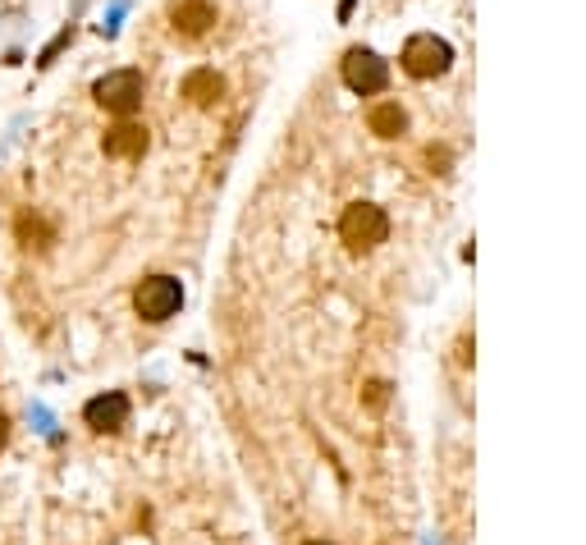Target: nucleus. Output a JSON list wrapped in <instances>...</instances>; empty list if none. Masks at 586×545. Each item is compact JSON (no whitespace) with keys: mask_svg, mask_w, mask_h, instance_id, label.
<instances>
[{"mask_svg":"<svg viewBox=\"0 0 586 545\" xmlns=\"http://www.w3.org/2000/svg\"><path fill=\"white\" fill-rule=\"evenodd\" d=\"M179 307H184V284L174 280V275H147V280L133 289V312H138L142 321H152V326L170 321Z\"/></svg>","mask_w":586,"mask_h":545,"instance_id":"f03ea898","label":"nucleus"},{"mask_svg":"<svg viewBox=\"0 0 586 545\" xmlns=\"http://www.w3.org/2000/svg\"><path fill=\"white\" fill-rule=\"evenodd\" d=\"M339 239L348 243V252H371L390 239V216L376 207V202H353V207L339 216Z\"/></svg>","mask_w":586,"mask_h":545,"instance_id":"f257e3e1","label":"nucleus"},{"mask_svg":"<svg viewBox=\"0 0 586 545\" xmlns=\"http://www.w3.org/2000/svg\"><path fill=\"white\" fill-rule=\"evenodd\" d=\"M303 545H330V541H303Z\"/></svg>","mask_w":586,"mask_h":545,"instance_id":"ddd939ff","label":"nucleus"},{"mask_svg":"<svg viewBox=\"0 0 586 545\" xmlns=\"http://www.w3.org/2000/svg\"><path fill=\"white\" fill-rule=\"evenodd\" d=\"M211 23H216L211 0H170V28L179 37H202Z\"/></svg>","mask_w":586,"mask_h":545,"instance_id":"0eeeda50","label":"nucleus"},{"mask_svg":"<svg viewBox=\"0 0 586 545\" xmlns=\"http://www.w3.org/2000/svg\"><path fill=\"white\" fill-rule=\"evenodd\" d=\"M83 422L92 426V431H101V436H115V431L129 422V394L110 390V394H97V399H87Z\"/></svg>","mask_w":586,"mask_h":545,"instance_id":"423d86ee","label":"nucleus"},{"mask_svg":"<svg viewBox=\"0 0 586 545\" xmlns=\"http://www.w3.org/2000/svg\"><path fill=\"white\" fill-rule=\"evenodd\" d=\"M142 92H147V83H142L138 69H115V74L97 78L92 97H97V106H101V110H110V115L129 120L133 110L142 106Z\"/></svg>","mask_w":586,"mask_h":545,"instance_id":"7ed1b4c3","label":"nucleus"},{"mask_svg":"<svg viewBox=\"0 0 586 545\" xmlns=\"http://www.w3.org/2000/svg\"><path fill=\"white\" fill-rule=\"evenodd\" d=\"M55 234H51V225L46 220H37V216H19V243L23 248H46Z\"/></svg>","mask_w":586,"mask_h":545,"instance_id":"9b49d317","label":"nucleus"},{"mask_svg":"<svg viewBox=\"0 0 586 545\" xmlns=\"http://www.w3.org/2000/svg\"><path fill=\"white\" fill-rule=\"evenodd\" d=\"M184 92L188 101H193V106H216L220 97H225V78L216 74V69H193V74L184 78Z\"/></svg>","mask_w":586,"mask_h":545,"instance_id":"1a4fd4ad","label":"nucleus"},{"mask_svg":"<svg viewBox=\"0 0 586 545\" xmlns=\"http://www.w3.org/2000/svg\"><path fill=\"white\" fill-rule=\"evenodd\" d=\"M101 147H106V156H115V161H138V156L152 147V138H147V129H142V124L120 120L115 129H106Z\"/></svg>","mask_w":586,"mask_h":545,"instance_id":"6e6552de","label":"nucleus"},{"mask_svg":"<svg viewBox=\"0 0 586 545\" xmlns=\"http://www.w3.org/2000/svg\"><path fill=\"white\" fill-rule=\"evenodd\" d=\"M449 60H454V51L435 33H417L403 46V74H413V78H440L449 69Z\"/></svg>","mask_w":586,"mask_h":545,"instance_id":"20e7f679","label":"nucleus"},{"mask_svg":"<svg viewBox=\"0 0 586 545\" xmlns=\"http://www.w3.org/2000/svg\"><path fill=\"white\" fill-rule=\"evenodd\" d=\"M5 440H10V417L0 413V449H5Z\"/></svg>","mask_w":586,"mask_h":545,"instance_id":"f8f14e48","label":"nucleus"},{"mask_svg":"<svg viewBox=\"0 0 586 545\" xmlns=\"http://www.w3.org/2000/svg\"><path fill=\"white\" fill-rule=\"evenodd\" d=\"M367 124H371V133H376V138H399V133L408 129V115L399 110V101H385V106H376L367 115Z\"/></svg>","mask_w":586,"mask_h":545,"instance_id":"9d476101","label":"nucleus"},{"mask_svg":"<svg viewBox=\"0 0 586 545\" xmlns=\"http://www.w3.org/2000/svg\"><path fill=\"white\" fill-rule=\"evenodd\" d=\"M344 83L358 92V97H371V92H380L390 83V69H385V60H380L376 51L353 46V51L344 55Z\"/></svg>","mask_w":586,"mask_h":545,"instance_id":"39448f33","label":"nucleus"}]
</instances>
